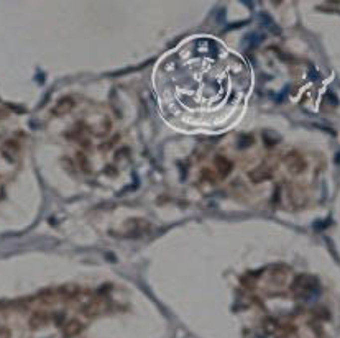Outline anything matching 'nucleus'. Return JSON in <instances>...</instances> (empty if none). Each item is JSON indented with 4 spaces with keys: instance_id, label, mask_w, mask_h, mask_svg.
Wrapping results in <instances>:
<instances>
[{
    "instance_id": "8",
    "label": "nucleus",
    "mask_w": 340,
    "mask_h": 338,
    "mask_svg": "<svg viewBox=\"0 0 340 338\" xmlns=\"http://www.w3.org/2000/svg\"><path fill=\"white\" fill-rule=\"evenodd\" d=\"M18 153H20V145L15 140H8V141L3 143L2 154L5 156V159H8V161H15L16 156H18Z\"/></svg>"
},
{
    "instance_id": "7",
    "label": "nucleus",
    "mask_w": 340,
    "mask_h": 338,
    "mask_svg": "<svg viewBox=\"0 0 340 338\" xmlns=\"http://www.w3.org/2000/svg\"><path fill=\"white\" fill-rule=\"evenodd\" d=\"M82 329H84V325H82L81 320L71 319L63 325V335H64V338H74L81 334Z\"/></svg>"
},
{
    "instance_id": "2",
    "label": "nucleus",
    "mask_w": 340,
    "mask_h": 338,
    "mask_svg": "<svg viewBox=\"0 0 340 338\" xmlns=\"http://www.w3.org/2000/svg\"><path fill=\"white\" fill-rule=\"evenodd\" d=\"M284 164H286V168L291 174H301L306 169L304 158L296 151L288 153L286 156H284Z\"/></svg>"
},
{
    "instance_id": "4",
    "label": "nucleus",
    "mask_w": 340,
    "mask_h": 338,
    "mask_svg": "<svg viewBox=\"0 0 340 338\" xmlns=\"http://www.w3.org/2000/svg\"><path fill=\"white\" fill-rule=\"evenodd\" d=\"M214 168H216V173L221 179H226V177L232 174L233 163L230 161V159H227L226 156H221V154H219V156L214 158Z\"/></svg>"
},
{
    "instance_id": "9",
    "label": "nucleus",
    "mask_w": 340,
    "mask_h": 338,
    "mask_svg": "<svg viewBox=\"0 0 340 338\" xmlns=\"http://www.w3.org/2000/svg\"><path fill=\"white\" fill-rule=\"evenodd\" d=\"M99 310H101V301H99V299H89V301L81 307V312L84 315H87V317L97 315Z\"/></svg>"
},
{
    "instance_id": "12",
    "label": "nucleus",
    "mask_w": 340,
    "mask_h": 338,
    "mask_svg": "<svg viewBox=\"0 0 340 338\" xmlns=\"http://www.w3.org/2000/svg\"><path fill=\"white\" fill-rule=\"evenodd\" d=\"M0 338H12V332L7 327H0Z\"/></svg>"
},
{
    "instance_id": "11",
    "label": "nucleus",
    "mask_w": 340,
    "mask_h": 338,
    "mask_svg": "<svg viewBox=\"0 0 340 338\" xmlns=\"http://www.w3.org/2000/svg\"><path fill=\"white\" fill-rule=\"evenodd\" d=\"M59 292L64 296H68V297H73L76 296V292H78V287H74V286H63L61 289H59Z\"/></svg>"
},
{
    "instance_id": "14",
    "label": "nucleus",
    "mask_w": 340,
    "mask_h": 338,
    "mask_svg": "<svg viewBox=\"0 0 340 338\" xmlns=\"http://www.w3.org/2000/svg\"><path fill=\"white\" fill-rule=\"evenodd\" d=\"M8 110L7 109H0V118H7L8 117Z\"/></svg>"
},
{
    "instance_id": "1",
    "label": "nucleus",
    "mask_w": 340,
    "mask_h": 338,
    "mask_svg": "<svg viewBox=\"0 0 340 338\" xmlns=\"http://www.w3.org/2000/svg\"><path fill=\"white\" fill-rule=\"evenodd\" d=\"M316 287H317V281L312 278V276L301 274L293 281L291 292L296 299H309L312 294H314Z\"/></svg>"
},
{
    "instance_id": "5",
    "label": "nucleus",
    "mask_w": 340,
    "mask_h": 338,
    "mask_svg": "<svg viewBox=\"0 0 340 338\" xmlns=\"http://www.w3.org/2000/svg\"><path fill=\"white\" fill-rule=\"evenodd\" d=\"M49 320H51L49 312H46V310H35L28 319V327L31 330H40L49 324Z\"/></svg>"
},
{
    "instance_id": "6",
    "label": "nucleus",
    "mask_w": 340,
    "mask_h": 338,
    "mask_svg": "<svg viewBox=\"0 0 340 338\" xmlns=\"http://www.w3.org/2000/svg\"><path fill=\"white\" fill-rule=\"evenodd\" d=\"M74 99L73 97H69V96H66V97H61L59 101L56 102V105L53 107V115H56V117H61V115H66V113H69L71 110L74 109Z\"/></svg>"
},
{
    "instance_id": "10",
    "label": "nucleus",
    "mask_w": 340,
    "mask_h": 338,
    "mask_svg": "<svg viewBox=\"0 0 340 338\" xmlns=\"http://www.w3.org/2000/svg\"><path fill=\"white\" fill-rule=\"evenodd\" d=\"M278 330H279V324L276 322L275 319H266L265 320V332H266V334L273 335V334H276Z\"/></svg>"
},
{
    "instance_id": "3",
    "label": "nucleus",
    "mask_w": 340,
    "mask_h": 338,
    "mask_svg": "<svg viewBox=\"0 0 340 338\" xmlns=\"http://www.w3.org/2000/svg\"><path fill=\"white\" fill-rule=\"evenodd\" d=\"M273 174H275V168L263 163L260 166H256L255 169H251L248 173V177H250V181H253V182H263V181H270Z\"/></svg>"
},
{
    "instance_id": "13",
    "label": "nucleus",
    "mask_w": 340,
    "mask_h": 338,
    "mask_svg": "<svg viewBox=\"0 0 340 338\" xmlns=\"http://www.w3.org/2000/svg\"><path fill=\"white\" fill-rule=\"evenodd\" d=\"M63 320H64V314H63V312H59L58 315H54V324L61 325V324H63Z\"/></svg>"
}]
</instances>
